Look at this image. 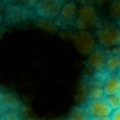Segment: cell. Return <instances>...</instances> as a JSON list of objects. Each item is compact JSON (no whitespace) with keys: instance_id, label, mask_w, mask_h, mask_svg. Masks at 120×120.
I'll use <instances>...</instances> for the list:
<instances>
[{"instance_id":"cell-1","label":"cell","mask_w":120,"mask_h":120,"mask_svg":"<svg viewBox=\"0 0 120 120\" xmlns=\"http://www.w3.org/2000/svg\"><path fill=\"white\" fill-rule=\"evenodd\" d=\"M97 42L103 48H116L120 46V25L112 22L102 24L96 31Z\"/></svg>"},{"instance_id":"cell-2","label":"cell","mask_w":120,"mask_h":120,"mask_svg":"<svg viewBox=\"0 0 120 120\" xmlns=\"http://www.w3.org/2000/svg\"><path fill=\"white\" fill-rule=\"evenodd\" d=\"M98 12L93 5L84 4L78 7L75 22L80 30L89 31L98 22Z\"/></svg>"},{"instance_id":"cell-3","label":"cell","mask_w":120,"mask_h":120,"mask_svg":"<svg viewBox=\"0 0 120 120\" xmlns=\"http://www.w3.org/2000/svg\"><path fill=\"white\" fill-rule=\"evenodd\" d=\"M96 37L86 30H79L74 37V43L82 54L90 55L96 49Z\"/></svg>"},{"instance_id":"cell-4","label":"cell","mask_w":120,"mask_h":120,"mask_svg":"<svg viewBox=\"0 0 120 120\" xmlns=\"http://www.w3.org/2000/svg\"><path fill=\"white\" fill-rule=\"evenodd\" d=\"M65 2L59 0H45L38 2L35 6L37 13L41 17L52 19L61 14L62 7Z\"/></svg>"},{"instance_id":"cell-5","label":"cell","mask_w":120,"mask_h":120,"mask_svg":"<svg viewBox=\"0 0 120 120\" xmlns=\"http://www.w3.org/2000/svg\"><path fill=\"white\" fill-rule=\"evenodd\" d=\"M86 106L93 118L109 117L113 111L105 98L89 100Z\"/></svg>"},{"instance_id":"cell-6","label":"cell","mask_w":120,"mask_h":120,"mask_svg":"<svg viewBox=\"0 0 120 120\" xmlns=\"http://www.w3.org/2000/svg\"><path fill=\"white\" fill-rule=\"evenodd\" d=\"M107 55L103 48H96L89 55L88 63L94 70L101 71L105 68Z\"/></svg>"},{"instance_id":"cell-7","label":"cell","mask_w":120,"mask_h":120,"mask_svg":"<svg viewBox=\"0 0 120 120\" xmlns=\"http://www.w3.org/2000/svg\"><path fill=\"white\" fill-rule=\"evenodd\" d=\"M105 96L116 95L120 91V79L116 73H110L105 77L103 82Z\"/></svg>"},{"instance_id":"cell-8","label":"cell","mask_w":120,"mask_h":120,"mask_svg":"<svg viewBox=\"0 0 120 120\" xmlns=\"http://www.w3.org/2000/svg\"><path fill=\"white\" fill-rule=\"evenodd\" d=\"M92 116L85 105H79L71 111L67 120H90Z\"/></svg>"},{"instance_id":"cell-9","label":"cell","mask_w":120,"mask_h":120,"mask_svg":"<svg viewBox=\"0 0 120 120\" xmlns=\"http://www.w3.org/2000/svg\"><path fill=\"white\" fill-rule=\"evenodd\" d=\"M105 69L110 73H114L120 70V56L119 53H112L108 55Z\"/></svg>"},{"instance_id":"cell-10","label":"cell","mask_w":120,"mask_h":120,"mask_svg":"<svg viewBox=\"0 0 120 120\" xmlns=\"http://www.w3.org/2000/svg\"><path fill=\"white\" fill-rule=\"evenodd\" d=\"M78 8L77 5L74 2H65L64 5L62 7V9L61 11L60 15L66 19V20H71L76 17L77 12Z\"/></svg>"},{"instance_id":"cell-11","label":"cell","mask_w":120,"mask_h":120,"mask_svg":"<svg viewBox=\"0 0 120 120\" xmlns=\"http://www.w3.org/2000/svg\"><path fill=\"white\" fill-rule=\"evenodd\" d=\"M104 95H105V94L104 92L103 86H96V87L93 88L90 92L89 100L104 98Z\"/></svg>"},{"instance_id":"cell-12","label":"cell","mask_w":120,"mask_h":120,"mask_svg":"<svg viewBox=\"0 0 120 120\" xmlns=\"http://www.w3.org/2000/svg\"><path fill=\"white\" fill-rule=\"evenodd\" d=\"M104 98L107 101L108 104L110 105V107L112 108V110H118L120 108V104H119V100L117 95H109V96H105Z\"/></svg>"},{"instance_id":"cell-13","label":"cell","mask_w":120,"mask_h":120,"mask_svg":"<svg viewBox=\"0 0 120 120\" xmlns=\"http://www.w3.org/2000/svg\"><path fill=\"white\" fill-rule=\"evenodd\" d=\"M110 13L113 17L120 19V0L112 2L110 5Z\"/></svg>"},{"instance_id":"cell-14","label":"cell","mask_w":120,"mask_h":120,"mask_svg":"<svg viewBox=\"0 0 120 120\" xmlns=\"http://www.w3.org/2000/svg\"><path fill=\"white\" fill-rule=\"evenodd\" d=\"M1 120H20L17 113L13 111L7 112L5 115L2 116Z\"/></svg>"},{"instance_id":"cell-15","label":"cell","mask_w":120,"mask_h":120,"mask_svg":"<svg viewBox=\"0 0 120 120\" xmlns=\"http://www.w3.org/2000/svg\"><path fill=\"white\" fill-rule=\"evenodd\" d=\"M110 118L112 120H120V108L112 111Z\"/></svg>"},{"instance_id":"cell-16","label":"cell","mask_w":120,"mask_h":120,"mask_svg":"<svg viewBox=\"0 0 120 120\" xmlns=\"http://www.w3.org/2000/svg\"><path fill=\"white\" fill-rule=\"evenodd\" d=\"M90 120H112L110 116L109 117H98V118H93L92 117V119Z\"/></svg>"},{"instance_id":"cell-17","label":"cell","mask_w":120,"mask_h":120,"mask_svg":"<svg viewBox=\"0 0 120 120\" xmlns=\"http://www.w3.org/2000/svg\"><path fill=\"white\" fill-rule=\"evenodd\" d=\"M117 96L119 98V104H120V91L119 92V93L117 94Z\"/></svg>"},{"instance_id":"cell-18","label":"cell","mask_w":120,"mask_h":120,"mask_svg":"<svg viewBox=\"0 0 120 120\" xmlns=\"http://www.w3.org/2000/svg\"><path fill=\"white\" fill-rule=\"evenodd\" d=\"M116 74H117V75H118V76H119V79H120V70L118 71V72L117 73H116Z\"/></svg>"},{"instance_id":"cell-19","label":"cell","mask_w":120,"mask_h":120,"mask_svg":"<svg viewBox=\"0 0 120 120\" xmlns=\"http://www.w3.org/2000/svg\"><path fill=\"white\" fill-rule=\"evenodd\" d=\"M119 56H120V53H119Z\"/></svg>"}]
</instances>
